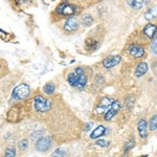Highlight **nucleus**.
<instances>
[{
	"mask_svg": "<svg viewBox=\"0 0 157 157\" xmlns=\"http://www.w3.org/2000/svg\"><path fill=\"white\" fill-rule=\"evenodd\" d=\"M57 12L61 15H64V16H72V15L78 14L80 12V10H78V7L75 4L63 2V3L59 4Z\"/></svg>",
	"mask_w": 157,
	"mask_h": 157,
	"instance_id": "nucleus-1",
	"label": "nucleus"
},
{
	"mask_svg": "<svg viewBox=\"0 0 157 157\" xmlns=\"http://www.w3.org/2000/svg\"><path fill=\"white\" fill-rule=\"evenodd\" d=\"M29 92H30L29 86L27 84H21L14 88L12 97L15 100H24V98H26L29 95Z\"/></svg>",
	"mask_w": 157,
	"mask_h": 157,
	"instance_id": "nucleus-2",
	"label": "nucleus"
},
{
	"mask_svg": "<svg viewBox=\"0 0 157 157\" xmlns=\"http://www.w3.org/2000/svg\"><path fill=\"white\" fill-rule=\"evenodd\" d=\"M34 106L38 112H46L52 107V103L49 100H46L41 95H37L34 98Z\"/></svg>",
	"mask_w": 157,
	"mask_h": 157,
	"instance_id": "nucleus-3",
	"label": "nucleus"
},
{
	"mask_svg": "<svg viewBox=\"0 0 157 157\" xmlns=\"http://www.w3.org/2000/svg\"><path fill=\"white\" fill-rule=\"evenodd\" d=\"M52 139L50 136H44V137H41L36 144L37 151H39V152L48 151L50 149V147H52Z\"/></svg>",
	"mask_w": 157,
	"mask_h": 157,
	"instance_id": "nucleus-4",
	"label": "nucleus"
},
{
	"mask_svg": "<svg viewBox=\"0 0 157 157\" xmlns=\"http://www.w3.org/2000/svg\"><path fill=\"white\" fill-rule=\"evenodd\" d=\"M121 102L120 101H114L113 102V104L111 105V107L108 109L107 110V112L105 113V120L106 121H110L111 118L114 116L116 113L120 111V109H121Z\"/></svg>",
	"mask_w": 157,
	"mask_h": 157,
	"instance_id": "nucleus-5",
	"label": "nucleus"
},
{
	"mask_svg": "<svg viewBox=\"0 0 157 157\" xmlns=\"http://www.w3.org/2000/svg\"><path fill=\"white\" fill-rule=\"evenodd\" d=\"M113 102H114V101H113L111 98H102V100H101L100 105H98V108H97V112L98 113V114H100V113H104L105 111L107 112V110L111 107V105L113 104Z\"/></svg>",
	"mask_w": 157,
	"mask_h": 157,
	"instance_id": "nucleus-6",
	"label": "nucleus"
},
{
	"mask_svg": "<svg viewBox=\"0 0 157 157\" xmlns=\"http://www.w3.org/2000/svg\"><path fill=\"white\" fill-rule=\"evenodd\" d=\"M121 60V56H110V57L106 58L103 61V65L105 68H112L116 66L117 64H120Z\"/></svg>",
	"mask_w": 157,
	"mask_h": 157,
	"instance_id": "nucleus-7",
	"label": "nucleus"
},
{
	"mask_svg": "<svg viewBox=\"0 0 157 157\" xmlns=\"http://www.w3.org/2000/svg\"><path fill=\"white\" fill-rule=\"evenodd\" d=\"M75 73L78 77V88H83L85 87L86 84H87V77H86L84 69L82 67H77L75 68Z\"/></svg>",
	"mask_w": 157,
	"mask_h": 157,
	"instance_id": "nucleus-8",
	"label": "nucleus"
},
{
	"mask_svg": "<svg viewBox=\"0 0 157 157\" xmlns=\"http://www.w3.org/2000/svg\"><path fill=\"white\" fill-rule=\"evenodd\" d=\"M129 52L134 58H140L145 55V48L138 44H131L129 47Z\"/></svg>",
	"mask_w": 157,
	"mask_h": 157,
	"instance_id": "nucleus-9",
	"label": "nucleus"
},
{
	"mask_svg": "<svg viewBox=\"0 0 157 157\" xmlns=\"http://www.w3.org/2000/svg\"><path fill=\"white\" fill-rule=\"evenodd\" d=\"M78 27V22L75 18H68L67 21L65 22V25H64L65 30L70 32V33L77 30Z\"/></svg>",
	"mask_w": 157,
	"mask_h": 157,
	"instance_id": "nucleus-10",
	"label": "nucleus"
},
{
	"mask_svg": "<svg viewBox=\"0 0 157 157\" xmlns=\"http://www.w3.org/2000/svg\"><path fill=\"white\" fill-rule=\"evenodd\" d=\"M156 33H157V26L155 24L149 23V24H147L145 26V29H144V34L148 38H154Z\"/></svg>",
	"mask_w": 157,
	"mask_h": 157,
	"instance_id": "nucleus-11",
	"label": "nucleus"
},
{
	"mask_svg": "<svg viewBox=\"0 0 157 157\" xmlns=\"http://www.w3.org/2000/svg\"><path fill=\"white\" fill-rule=\"evenodd\" d=\"M148 71V64L146 62H140L135 68V77L140 78L145 75Z\"/></svg>",
	"mask_w": 157,
	"mask_h": 157,
	"instance_id": "nucleus-12",
	"label": "nucleus"
},
{
	"mask_svg": "<svg viewBox=\"0 0 157 157\" xmlns=\"http://www.w3.org/2000/svg\"><path fill=\"white\" fill-rule=\"evenodd\" d=\"M137 129L139 135L141 138H146L148 136V132H147V121L146 120H140L137 124Z\"/></svg>",
	"mask_w": 157,
	"mask_h": 157,
	"instance_id": "nucleus-13",
	"label": "nucleus"
},
{
	"mask_svg": "<svg viewBox=\"0 0 157 157\" xmlns=\"http://www.w3.org/2000/svg\"><path fill=\"white\" fill-rule=\"evenodd\" d=\"M105 132H106V128L104 127L103 125H100L92 131V133L90 134V138L97 139L98 137H101V136H103L104 134H105Z\"/></svg>",
	"mask_w": 157,
	"mask_h": 157,
	"instance_id": "nucleus-14",
	"label": "nucleus"
},
{
	"mask_svg": "<svg viewBox=\"0 0 157 157\" xmlns=\"http://www.w3.org/2000/svg\"><path fill=\"white\" fill-rule=\"evenodd\" d=\"M149 1H141V0H130L128 1V4L132 7L133 10H140L143 9L146 4H148Z\"/></svg>",
	"mask_w": 157,
	"mask_h": 157,
	"instance_id": "nucleus-15",
	"label": "nucleus"
},
{
	"mask_svg": "<svg viewBox=\"0 0 157 157\" xmlns=\"http://www.w3.org/2000/svg\"><path fill=\"white\" fill-rule=\"evenodd\" d=\"M145 18L146 20H148V21H151V20L157 18V6L151 7V9H149L148 11L146 12Z\"/></svg>",
	"mask_w": 157,
	"mask_h": 157,
	"instance_id": "nucleus-16",
	"label": "nucleus"
},
{
	"mask_svg": "<svg viewBox=\"0 0 157 157\" xmlns=\"http://www.w3.org/2000/svg\"><path fill=\"white\" fill-rule=\"evenodd\" d=\"M67 81H68V83H69L70 85L73 86V87H78V77H77V75H75V72H73V73H70V75H68Z\"/></svg>",
	"mask_w": 157,
	"mask_h": 157,
	"instance_id": "nucleus-17",
	"label": "nucleus"
},
{
	"mask_svg": "<svg viewBox=\"0 0 157 157\" xmlns=\"http://www.w3.org/2000/svg\"><path fill=\"white\" fill-rule=\"evenodd\" d=\"M55 84L54 83H47L46 85H44V87H43V90H44V92L46 93V94H52V93L55 92Z\"/></svg>",
	"mask_w": 157,
	"mask_h": 157,
	"instance_id": "nucleus-18",
	"label": "nucleus"
},
{
	"mask_svg": "<svg viewBox=\"0 0 157 157\" xmlns=\"http://www.w3.org/2000/svg\"><path fill=\"white\" fill-rule=\"evenodd\" d=\"M157 129V114L152 116V118L150 120V123H149V130L154 131Z\"/></svg>",
	"mask_w": 157,
	"mask_h": 157,
	"instance_id": "nucleus-19",
	"label": "nucleus"
},
{
	"mask_svg": "<svg viewBox=\"0 0 157 157\" xmlns=\"http://www.w3.org/2000/svg\"><path fill=\"white\" fill-rule=\"evenodd\" d=\"M67 155V152L64 150V149H57L54 153L52 154V157H65Z\"/></svg>",
	"mask_w": 157,
	"mask_h": 157,
	"instance_id": "nucleus-20",
	"label": "nucleus"
},
{
	"mask_svg": "<svg viewBox=\"0 0 157 157\" xmlns=\"http://www.w3.org/2000/svg\"><path fill=\"white\" fill-rule=\"evenodd\" d=\"M92 21H93V19L90 15H85V16L83 17V23H84V25H86V26H90Z\"/></svg>",
	"mask_w": 157,
	"mask_h": 157,
	"instance_id": "nucleus-21",
	"label": "nucleus"
},
{
	"mask_svg": "<svg viewBox=\"0 0 157 157\" xmlns=\"http://www.w3.org/2000/svg\"><path fill=\"white\" fill-rule=\"evenodd\" d=\"M16 156V150L14 148H7L4 153V157H15Z\"/></svg>",
	"mask_w": 157,
	"mask_h": 157,
	"instance_id": "nucleus-22",
	"label": "nucleus"
},
{
	"mask_svg": "<svg viewBox=\"0 0 157 157\" xmlns=\"http://www.w3.org/2000/svg\"><path fill=\"white\" fill-rule=\"evenodd\" d=\"M151 52L157 55V37H154L153 41L151 43Z\"/></svg>",
	"mask_w": 157,
	"mask_h": 157,
	"instance_id": "nucleus-23",
	"label": "nucleus"
},
{
	"mask_svg": "<svg viewBox=\"0 0 157 157\" xmlns=\"http://www.w3.org/2000/svg\"><path fill=\"white\" fill-rule=\"evenodd\" d=\"M134 145H135V140H133V139H131V140L127 141V143H126V146H125V150H126V152L129 151L130 149H132L133 147H134Z\"/></svg>",
	"mask_w": 157,
	"mask_h": 157,
	"instance_id": "nucleus-24",
	"label": "nucleus"
},
{
	"mask_svg": "<svg viewBox=\"0 0 157 157\" xmlns=\"http://www.w3.org/2000/svg\"><path fill=\"white\" fill-rule=\"evenodd\" d=\"M19 147H20V149H21L22 151L26 150L27 147H29V140H27V139H23V140L19 144Z\"/></svg>",
	"mask_w": 157,
	"mask_h": 157,
	"instance_id": "nucleus-25",
	"label": "nucleus"
},
{
	"mask_svg": "<svg viewBox=\"0 0 157 157\" xmlns=\"http://www.w3.org/2000/svg\"><path fill=\"white\" fill-rule=\"evenodd\" d=\"M97 145L100 146V147H108L110 145V141L108 140H105V139H98L97 141Z\"/></svg>",
	"mask_w": 157,
	"mask_h": 157,
	"instance_id": "nucleus-26",
	"label": "nucleus"
},
{
	"mask_svg": "<svg viewBox=\"0 0 157 157\" xmlns=\"http://www.w3.org/2000/svg\"><path fill=\"white\" fill-rule=\"evenodd\" d=\"M91 126H93V123H88V124H86L84 130H85V131H88V130H89V129L91 128Z\"/></svg>",
	"mask_w": 157,
	"mask_h": 157,
	"instance_id": "nucleus-27",
	"label": "nucleus"
}]
</instances>
